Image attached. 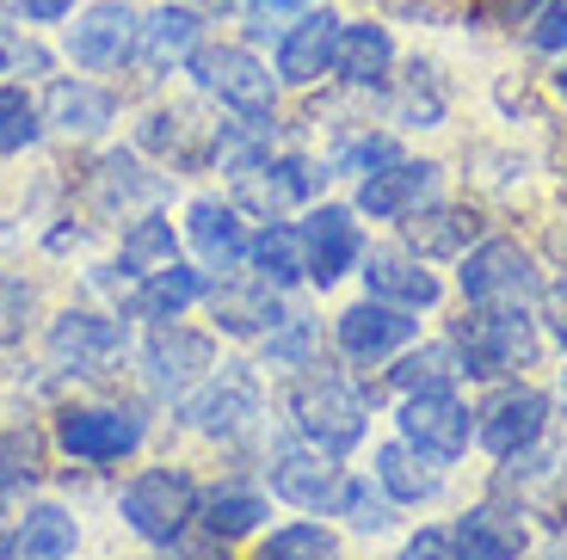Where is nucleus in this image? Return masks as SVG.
Listing matches in <instances>:
<instances>
[{
	"mask_svg": "<svg viewBox=\"0 0 567 560\" xmlns=\"http://www.w3.org/2000/svg\"><path fill=\"white\" fill-rule=\"evenodd\" d=\"M543 432H549V394H537V388H499L482 406V425H475V437L494 456H506V463L518 449L543 444Z\"/></svg>",
	"mask_w": 567,
	"mask_h": 560,
	"instance_id": "obj_15",
	"label": "nucleus"
},
{
	"mask_svg": "<svg viewBox=\"0 0 567 560\" xmlns=\"http://www.w3.org/2000/svg\"><path fill=\"white\" fill-rule=\"evenodd\" d=\"M463 295L475 309H525L543 295V271L518 240H482L463 252Z\"/></svg>",
	"mask_w": 567,
	"mask_h": 560,
	"instance_id": "obj_5",
	"label": "nucleus"
},
{
	"mask_svg": "<svg viewBox=\"0 0 567 560\" xmlns=\"http://www.w3.org/2000/svg\"><path fill=\"white\" fill-rule=\"evenodd\" d=\"M364 290L377 295V302H395V309H439L444 283L432 278V271L420 266V252H370L364 259Z\"/></svg>",
	"mask_w": 567,
	"mask_h": 560,
	"instance_id": "obj_18",
	"label": "nucleus"
},
{
	"mask_svg": "<svg viewBox=\"0 0 567 560\" xmlns=\"http://www.w3.org/2000/svg\"><path fill=\"white\" fill-rule=\"evenodd\" d=\"M537 7H543V0H475V13L494 19V25H530Z\"/></svg>",
	"mask_w": 567,
	"mask_h": 560,
	"instance_id": "obj_43",
	"label": "nucleus"
},
{
	"mask_svg": "<svg viewBox=\"0 0 567 560\" xmlns=\"http://www.w3.org/2000/svg\"><path fill=\"white\" fill-rule=\"evenodd\" d=\"M81 548V523L62 511V505H31L25 523L13 530L7 560H69Z\"/></svg>",
	"mask_w": 567,
	"mask_h": 560,
	"instance_id": "obj_28",
	"label": "nucleus"
},
{
	"mask_svg": "<svg viewBox=\"0 0 567 560\" xmlns=\"http://www.w3.org/2000/svg\"><path fill=\"white\" fill-rule=\"evenodd\" d=\"M93 191H100V210H117V204L130 210V204H148V197H161L167 185H161L155 173H142L130 155H112L100 173H93Z\"/></svg>",
	"mask_w": 567,
	"mask_h": 560,
	"instance_id": "obj_33",
	"label": "nucleus"
},
{
	"mask_svg": "<svg viewBox=\"0 0 567 560\" xmlns=\"http://www.w3.org/2000/svg\"><path fill=\"white\" fill-rule=\"evenodd\" d=\"M340 31L346 19L340 13H302L297 25L278 38V81L290 86H315L321 74H333V62H340Z\"/></svg>",
	"mask_w": 567,
	"mask_h": 560,
	"instance_id": "obj_16",
	"label": "nucleus"
},
{
	"mask_svg": "<svg viewBox=\"0 0 567 560\" xmlns=\"http://www.w3.org/2000/svg\"><path fill=\"white\" fill-rule=\"evenodd\" d=\"M266 487L297 511H333L340 499V468L327 463L321 444H278L266 463Z\"/></svg>",
	"mask_w": 567,
	"mask_h": 560,
	"instance_id": "obj_11",
	"label": "nucleus"
},
{
	"mask_svg": "<svg viewBox=\"0 0 567 560\" xmlns=\"http://www.w3.org/2000/svg\"><path fill=\"white\" fill-rule=\"evenodd\" d=\"M543 321H549L555 345L567 351V278H561V283H549V290H543Z\"/></svg>",
	"mask_w": 567,
	"mask_h": 560,
	"instance_id": "obj_44",
	"label": "nucleus"
},
{
	"mask_svg": "<svg viewBox=\"0 0 567 560\" xmlns=\"http://www.w3.org/2000/svg\"><path fill=\"white\" fill-rule=\"evenodd\" d=\"M333 333H340V351L352 364H383V357H395V351L413 345L420 321H413V309H395V302L364 295V302H352V309L333 321Z\"/></svg>",
	"mask_w": 567,
	"mask_h": 560,
	"instance_id": "obj_10",
	"label": "nucleus"
},
{
	"mask_svg": "<svg viewBox=\"0 0 567 560\" xmlns=\"http://www.w3.org/2000/svg\"><path fill=\"white\" fill-rule=\"evenodd\" d=\"M31 283L25 278H0V345H13L25 333V314H31Z\"/></svg>",
	"mask_w": 567,
	"mask_h": 560,
	"instance_id": "obj_41",
	"label": "nucleus"
},
{
	"mask_svg": "<svg viewBox=\"0 0 567 560\" xmlns=\"http://www.w3.org/2000/svg\"><path fill=\"white\" fill-rule=\"evenodd\" d=\"M13 7L31 19V25H56V19L74 13V0H13Z\"/></svg>",
	"mask_w": 567,
	"mask_h": 560,
	"instance_id": "obj_45",
	"label": "nucleus"
},
{
	"mask_svg": "<svg viewBox=\"0 0 567 560\" xmlns=\"http://www.w3.org/2000/svg\"><path fill=\"white\" fill-rule=\"evenodd\" d=\"M401 235H408V252L420 259H444V252H468V240L482 235V216L456 210V204H432V210L401 216Z\"/></svg>",
	"mask_w": 567,
	"mask_h": 560,
	"instance_id": "obj_26",
	"label": "nucleus"
},
{
	"mask_svg": "<svg viewBox=\"0 0 567 560\" xmlns=\"http://www.w3.org/2000/svg\"><path fill=\"white\" fill-rule=\"evenodd\" d=\"M315 326L309 321H284V326H271L266 333V364H278V370H309L315 357Z\"/></svg>",
	"mask_w": 567,
	"mask_h": 560,
	"instance_id": "obj_38",
	"label": "nucleus"
},
{
	"mask_svg": "<svg viewBox=\"0 0 567 560\" xmlns=\"http://www.w3.org/2000/svg\"><path fill=\"white\" fill-rule=\"evenodd\" d=\"M333 511H340L352 530H364V536H377V530H389V523H395V499H389L383 487L370 492V480H340Z\"/></svg>",
	"mask_w": 567,
	"mask_h": 560,
	"instance_id": "obj_36",
	"label": "nucleus"
},
{
	"mask_svg": "<svg viewBox=\"0 0 567 560\" xmlns=\"http://www.w3.org/2000/svg\"><path fill=\"white\" fill-rule=\"evenodd\" d=\"M259 518H266V492H259V487H241V480H223V487L204 499V530H210L216 542L254 536Z\"/></svg>",
	"mask_w": 567,
	"mask_h": 560,
	"instance_id": "obj_30",
	"label": "nucleus"
},
{
	"mask_svg": "<svg viewBox=\"0 0 567 560\" xmlns=\"http://www.w3.org/2000/svg\"><path fill=\"white\" fill-rule=\"evenodd\" d=\"M185 69H192V81L204 93L223 98L228 112H241V117H271V105H278V74L254 50H241V43H198L185 56Z\"/></svg>",
	"mask_w": 567,
	"mask_h": 560,
	"instance_id": "obj_4",
	"label": "nucleus"
},
{
	"mask_svg": "<svg viewBox=\"0 0 567 560\" xmlns=\"http://www.w3.org/2000/svg\"><path fill=\"white\" fill-rule=\"evenodd\" d=\"M43 136V117L19 86H0V155H19Z\"/></svg>",
	"mask_w": 567,
	"mask_h": 560,
	"instance_id": "obj_37",
	"label": "nucleus"
},
{
	"mask_svg": "<svg viewBox=\"0 0 567 560\" xmlns=\"http://www.w3.org/2000/svg\"><path fill=\"white\" fill-rule=\"evenodd\" d=\"M185 235H192L198 259L216 271V278H228V271H235V266L247 259L241 216H235V204H223V197H198V204L185 210Z\"/></svg>",
	"mask_w": 567,
	"mask_h": 560,
	"instance_id": "obj_19",
	"label": "nucleus"
},
{
	"mask_svg": "<svg viewBox=\"0 0 567 560\" xmlns=\"http://www.w3.org/2000/svg\"><path fill=\"white\" fill-rule=\"evenodd\" d=\"M530 50L567 56V0H543L537 13H530Z\"/></svg>",
	"mask_w": 567,
	"mask_h": 560,
	"instance_id": "obj_40",
	"label": "nucleus"
},
{
	"mask_svg": "<svg viewBox=\"0 0 567 560\" xmlns=\"http://www.w3.org/2000/svg\"><path fill=\"white\" fill-rule=\"evenodd\" d=\"M555 86H561V98H567V69H561V74H555Z\"/></svg>",
	"mask_w": 567,
	"mask_h": 560,
	"instance_id": "obj_49",
	"label": "nucleus"
},
{
	"mask_svg": "<svg viewBox=\"0 0 567 560\" xmlns=\"http://www.w3.org/2000/svg\"><path fill=\"white\" fill-rule=\"evenodd\" d=\"M142 370H148V388H155L161 401H185L192 382H198L204 370H216V345H210V333L161 321L155 333H148V345H142Z\"/></svg>",
	"mask_w": 567,
	"mask_h": 560,
	"instance_id": "obj_6",
	"label": "nucleus"
},
{
	"mask_svg": "<svg viewBox=\"0 0 567 560\" xmlns=\"http://www.w3.org/2000/svg\"><path fill=\"white\" fill-rule=\"evenodd\" d=\"M389 160H395V142L389 136H358V142H346L340 155H333V173H358V179H364V173L389 167Z\"/></svg>",
	"mask_w": 567,
	"mask_h": 560,
	"instance_id": "obj_39",
	"label": "nucleus"
},
{
	"mask_svg": "<svg viewBox=\"0 0 567 560\" xmlns=\"http://www.w3.org/2000/svg\"><path fill=\"white\" fill-rule=\"evenodd\" d=\"M56 444L74 463H124L142 444V419L124 406H69L56 419Z\"/></svg>",
	"mask_w": 567,
	"mask_h": 560,
	"instance_id": "obj_9",
	"label": "nucleus"
},
{
	"mask_svg": "<svg viewBox=\"0 0 567 560\" xmlns=\"http://www.w3.org/2000/svg\"><path fill=\"white\" fill-rule=\"evenodd\" d=\"M136 31H142V19L130 13L124 0H100V7H86L81 19L69 25V62L74 69H86V74H100V69H117V62L136 50Z\"/></svg>",
	"mask_w": 567,
	"mask_h": 560,
	"instance_id": "obj_13",
	"label": "nucleus"
},
{
	"mask_svg": "<svg viewBox=\"0 0 567 560\" xmlns=\"http://www.w3.org/2000/svg\"><path fill=\"white\" fill-rule=\"evenodd\" d=\"M7 548H13V536H0V560H7Z\"/></svg>",
	"mask_w": 567,
	"mask_h": 560,
	"instance_id": "obj_50",
	"label": "nucleus"
},
{
	"mask_svg": "<svg viewBox=\"0 0 567 560\" xmlns=\"http://www.w3.org/2000/svg\"><path fill=\"white\" fill-rule=\"evenodd\" d=\"M377 487H383L395 505H425V499H439V492H444L439 456L413 449L408 437H401V444H383V449H377Z\"/></svg>",
	"mask_w": 567,
	"mask_h": 560,
	"instance_id": "obj_22",
	"label": "nucleus"
},
{
	"mask_svg": "<svg viewBox=\"0 0 567 560\" xmlns=\"http://www.w3.org/2000/svg\"><path fill=\"white\" fill-rule=\"evenodd\" d=\"M7 62H13V50H7V38H0V74H7Z\"/></svg>",
	"mask_w": 567,
	"mask_h": 560,
	"instance_id": "obj_47",
	"label": "nucleus"
},
{
	"mask_svg": "<svg viewBox=\"0 0 567 560\" xmlns=\"http://www.w3.org/2000/svg\"><path fill=\"white\" fill-rule=\"evenodd\" d=\"M247 259H254V271L271 283V290H297V283L309 278V247H302V228L266 222L254 240H247Z\"/></svg>",
	"mask_w": 567,
	"mask_h": 560,
	"instance_id": "obj_29",
	"label": "nucleus"
},
{
	"mask_svg": "<svg viewBox=\"0 0 567 560\" xmlns=\"http://www.w3.org/2000/svg\"><path fill=\"white\" fill-rule=\"evenodd\" d=\"M451 345L463 357V376L499 382L537 364V326L525 321V309H475L451 326Z\"/></svg>",
	"mask_w": 567,
	"mask_h": 560,
	"instance_id": "obj_2",
	"label": "nucleus"
},
{
	"mask_svg": "<svg viewBox=\"0 0 567 560\" xmlns=\"http://www.w3.org/2000/svg\"><path fill=\"white\" fill-rule=\"evenodd\" d=\"M389 69H395V38H389V25L358 19V25L340 31V62H333V74H340L346 86L377 93V86L389 81Z\"/></svg>",
	"mask_w": 567,
	"mask_h": 560,
	"instance_id": "obj_21",
	"label": "nucleus"
},
{
	"mask_svg": "<svg viewBox=\"0 0 567 560\" xmlns=\"http://www.w3.org/2000/svg\"><path fill=\"white\" fill-rule=\"evenodd\" d=\"M549 560H567V542H555V554Z\"/></svg>",
	"mask_w": 567,
	"mask_h": 560,
	"instance_id": "obj_48",
	"label": "nucleus"
},
{
	"mask_svg": "<svg viewBox=\"0 0 567 560\" xmlns=\"http://www.w3.org/2000/svg\"><path fill=\"white\" fill-rule=\"evenodd\" d=\"M173 259H179V240H173V222H167V216H142V222L124 228V266L136 271V278L173 266Z\"/></svg>",
	"mask_w": 567,
	"mask_h": 560,
	"instance_id": "obj_34",
	"label": "nucleus"
},
{
	"mask_svg": "<svg viewBox=\"0 0 567 560\" xmlns=\"http://www.w3.org/2000/svg\"><path fill=\"white\" fill-rule=\"evenodd\" d=\"M456 542H463L468 560H518L530 536L518 523V511H506V505H475V511L456 518Z\"/></svg>",
	"mask_w": 567,
	"mask_h": 560,
	"instance_id": "obj_25",
	"label": "nucleus"
},
{
	"mask_svg": "<svg viewBox=\"0 0 567 560\" xmlns=\"http://www.w3.org/2000/svg\"><path fill=\"white\" fill-rule=\"evenodd\" d=\"M401 437L439 463H456L468 449V406L451 388H420L401 401Z\"/></svg>",
	"mask_w": 567,
	"mask_h": 560,
	"instance_id": "obj_12",
	"label": "nucleus"
},
{
	"mask_svg": "<svg viewBox=\"0 0 567 560\" xmlns=\"http://www.w3.org/2000/svg\"><path fill=\"white\" fill-rule=\"evenodd\" d=\"M112 112V93L93 81H50V93H43V124L62 129V136H100Z\"/></svg>",
	"mask_w": 567,
	"mask_h": 560,
	"instance_id": "obj_24",
	"label": "nucleus"
},
{
	"mask_svg": "<svg viewBox=\"0 0 567 560\" xmlns=\"http://www.w3.org/2000/svg\"><path fill=\"white\" fill-rule=\"evenodd\" d=\"M117 518L142 536L148 548H173L192 518H198V487L185 468H142L136 480H124L117 492Z\"/></svg>",
	"mask_w": 567,
	"mask_h": 560,
	"instance_id": "obj_3",
	"label": "nucleus"
},
{
	"mask_svg": "<svg viewBox=\"0 0 567 560\" xmlns=\"http://www.w3.org/2000/svg\"><path fill=\"white\" fill-rule=\"evenodd\" d=\"M259 13H309V0H254Z\"/></svg>",
	"mask_w": 567,
	"mask_h": 560,
	"instance_id": "obj_46",
	"label": "nucleus"
},
{
	"mask_svg": "<svg viewBox=\"0 0 567 560\" xmlns=\"http://www.w3.org/2000/svg\"><path fill=\"white\" fill-rule=\"evenodd\" d=\"M198 295H210L204 290V271H192V266L173 259V266H161V271L142 278V290L130 295V314H136V321H179Z\"/></svg>",
	"mask_w": 567,
	"mask_h": 560,
	"instance_id": "obj_27",
	"label": "nucleus"
},
{
	"mask_svg": "<svg viewBox=\"0 0 567 560\" xmlns=\"http://www.w3.org/2000/svg\"><path fill=\"white\" fill-rule=\"evenodd\" d=\"M456 376H463V357H456V345H451V339L408 351V357H401V364L389 370V382H395L401 394H420V388H451Z\"/></svg>",
	"mask_w": 567,
	"mask_h": 560,
	"instance_id": "obj_32",
	"label": "nucleus"
},
{
	"mask_svg": "<svg viewBox=\"0 0 567 560\" xmlns=\"http://www.w3.org/2000/svg\"><path fill=\"white\" fill-rule=\"evenodd\" d=\"M444 105H451V93H444L439 69H432V62H413L408 81H401V98H395L401 129H439L444 124Z\"/></svg>",
	"mask_w": 567,
	"mask_h": 560,
	"instance_id": "obj_31",
	"label": "nucleus"
},
{
	"mask_svg": "<svg viewBox=\"0 0 567 560\" xmlns=\"http://www.w3.org/2000/svg\"><path fill=\"white\" fill-rule=\"evenodd\" d=\"M179 419L204 437H241L259 419V382L247 364H223V376H210L192 401L179 406Z\"/></svg>",
	"mask_w": 567,
	"mask_h": 560,
	"instance_id": "obj_7",
	"label": "nucleus"
},
{
	"mask_svg": "<svg viewBox=\"0 0 567 560\" xmlns=\"http://www.w3.org/2000/svg\"><path fill=\"white\" fill-rule=\"evenodd\" d=\"M401 560H468V554L456 542V530H420V536H408Z\"/></svg>",
	"mask_w": 567,
	"mask_h": 560,
	"instance_id": "obj_42",
	"label": "nucleus"
},
{
	"mask_svg": "<svg viewBox=\"0 0 567 560\" xmlns=\"http://www.w3.org/2000/svg\"><path fill=\"white\" fill-rule=\"evenodd\" d=\"M259 560H340V542L321 523H284L259 542Z\"/></svg>",
	"mask_w": 567,
	"mask_h": 560,
	"instance_id": "obj_35",
	"label": "nucleus"
},
{
	"mask_svg": "<svg viewBox=\"0 0 567 560\" xmlns=\"http://www.w3.org/2000/svg\"><path fill=\"white\" fill-rule=\"evenodd\" d=\"M370 406H377V388H358V382H346L340 370H327V364L297 370V382H290V419L327 456H340V449H352L364 437Z\"/></svg>",
	"mask_w": 567,
	"mask_h": 560,
	"instance_id": "obj_1",
	"label": "nucleus"
},
{
	"mask_svg": "<svg viewBox=\"0 0 567 560\" xmlns=\"http://www.w3.org/2000/svg\"><path fill=\"white\" fill-rule=\"evenodd\" d=\"M278 295L284 290H271L266 278H259V283L228 278L223 290H210V314H216V326L235 333V339H266L271 326H284V302H278Z\"/></svg>",
	"mask_w": 567,
	"mask_h": 560,
	"instance_id": "obj_20",
	"label": "nucleus"
},
{
	"mask_svg": "<svg viewBox=\"0 0 567 560\" xmlns=\"http://www.w3.org/2000/svg\"><path fill=\"white\" fill-rule=\"evenodd\" d=\"M444 173L432 167V160H389V167L364 173V185H358V210L370 216V222H401V216H413L420 204H432V191H439Z\"/></svg>",
	"mask_w": 567,
	"mask_h": 560,
	"instance_id": "obj_14",
	"label": "nucleus"
},
{
	"mask_svg": "<svg viewBox=\"0 0 567 560\" xmlns=\"http://www.w3.org/2000/svg\"><path fill=\"white\" fill-rule=\"evenodd\" d=\"M43 345H50V357L69 364L74 376H100V370H112L117 357H124L130 326L124 321H105V314H86V309H69L62 321H50Z\"/></svg>",
	"mask_w": 567,
	"mask_h": 560,
	"instance_id": "obj_8",
	"label": "nucleus"
},
{
	"mask_svg": "<svg viewBox=\"0 0 567 560\" xmlns=\"http://www.w3.org/2000/svg\"><path fill=\"white\" fill-rule=\"evenodd\" d=\"M302 247H309V278L321 283H340L346 271L364 259V235H358L352 210H340V204H321V210H309V222H302Z\"/></svg>",
	"mask_w": 567,
	"mask_h": 560,
	"instance_id": "obj_17",
	"label": "nucleus"
},
{
	"mask_svg": "<svg viewBox=\"0 0 567 560\" xmlns=\"http://www.w3.org/2000/svg\"><path fill=\"white\" fill-rule=\"evenodd\" d=\"M198 38H204V13H198V7H185V0H167V7H155V13L142 19L136 50H142L148 69H167V62L192 56Z\"/></svg>",
	"mask_w": 567,
	"mask_h": 560,
	"instance_id": "obj_23",
	"label": "nucleus"
}]
</instances>
